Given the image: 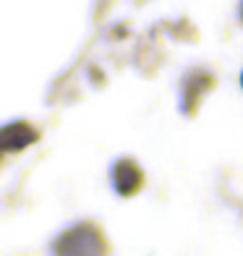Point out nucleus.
<instances>
[{"mask_svg": "<svg viewBox=\"0 0 243 256\" xmlns=\"http://www.w3.org/2000/svg\"><path fill=\"white\" fill-rule=\"evenodd\" d=\"M58 256H102L105 243L92 225H78L58 240Z\"/></svg>", "mask_w": 243, "mask_h": 256, "instance_id": "nucleus-1", "label": "nucleus"}, {"mask_svg": "<svg viewBox=\"0 0 243 256\" xmlns=\"http://www.w3.org/2000/svg\"><path fill=\"white\" fill-rule=\"evenodd\" d=\"M240 86H243V74H240Z\"/></svg>", "mask_w": 243, "mask_h": 256, "instance_id": "nucleus-3", "label": "nucleus"}, {"mask_svg": "<svg viewBox=\"0 0 243 256\" xmlns=\"http://www.w3.org/2000/svg\"><path fill=\"white\" fill-rule=\"evenodd\" d=\"M112 183H115V188H118V194H134L138 186H142V172H138V168L134 162L123 160L112 170Z\"/></svg>", "mask_w": 243, "mask_h": 256, "instance_id": "nucleus-2", "label": "nucleus"}]
</instances>
